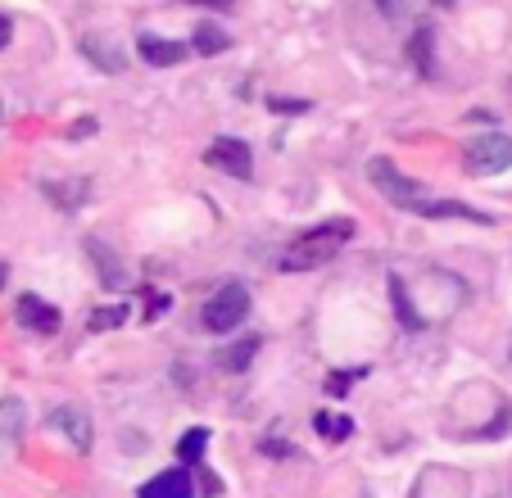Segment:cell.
Returning a JSON list of instances; mask_svg holds the SVG:
<instances>
[{"instance_id":"cell-4","label":"cell","mask_w":512,"mask_h":498,"mask_svg":"<svg viewBox=\"0 0 512 498\" xmlns=\"http://www.w3.org/2000/svg\"><path fill=\"white\" fill-rule=\"evenodd\" d=\"M467 163H472V173H481V177L512 168V136H503V132L472 136V145H467Z\"/></svg>"},{"instance_id":"cell-21","label":"cell","mask_w":512,"mask_h":498,"mask_svg":"<svg viewBox=\"0 0 512 498\" xmlns=\"http://www.w3.org/2000/svg\"><path fill=\"white\" fill-rule=\"evenodd\" d=\"M91 259H96L100 263V272H105V277H100V281H105V286H118V281H123V272H118V263L114 259H105V254H100V245H96V240H91Z\"/></svg>"},{"instance_id":"cell-9","label":"cell","mask_w":512,"mask_h":498,"mask_svg":"<svg viewBox=\"0 0 512 498\" xmlns=\"http://www.w3.org/2000/svg\"><path fill=\"white\" fill-rule=\"evenodd\" d=\"M141 498H195V485L182 467H173V471H159L150 485H141Z\"/></svg>"},{"instance_id":"cell-11","label":"cell","mask_w":512,"mask_h":498,"mask_svg":"<svg viewBox=\"0 0 512 498\" xmlns=\"http://www.w3.org/2000/svg\"><path fill=\"white\" fill-rule=\"evenodd\" d=\"M254 354H259V336H241L218 354V367H223V372H245V367L254 363Z\"/></svg>"},{"instance_id":"cell-17","label":"cell","mask_w":512,"mask_h":498,"mask_svg":"<svg viewBox=\"0 0 512 498\" xmlns=\"http://www.w3.org/2000/svg\"><path fill=\"white\" fill-rule=\"evenodd\" d=\"M204 444H209V431H186L182 440H177V458H182V467H191V462L204 458Z\"/></svg>"},{"instance_id":"cell-16","label":"cell","mask_w":512,"mask_h":498,"mask_svg":"<svg viewBox=\"0 0 512 498\" xmlns=\"http://www.w3.org/2000/svg\"><path fill=\"white\" fill-rule=\"evenodd\" d=\"M82 50L96 59V68H105V73H123V55H118V46H100L96 37H87L82 41Z\"/></svg>"},{"instance_id":"cell-12","label":"cell","mask_w":512,"mask_h":498,"mask_svg":"<svg viewBox=\"0 0 512 498\" xmlns=\"http://www.w3.org/2000/svg\"><path fill=\"white\" fill-rule=\"evenodd\" d=\"M390 299H395V313H399V322H404L408 331H422V326H426V317L413 308V299H408V286H404V281H399V277H390Z\"/></svg>"},{"instance_id":"cell-19","label":"cell","mask_w":512,"mask_h":498,"mask_svg":"<svg viewBox=\"0 0 512 498\" xmlns=\"http://www.w3.org/2000/svg\"><path fill=\"white\" fill-rule=\"evenodd\" d=\"M123 317H127V308H123V304H114V308H96V313H91V331H114V326H123Z\"/></svg>"},{"instance_id":"cell-26","label":"cell","mask_w":512,"mask_h":498,"mask_svg":"<svg viewBox=\"0 0 512 498\" xmlns=\"http://www.w3.org/2000/svg\"><path fill=\"white\" fill-rule=\"evenodd\" d=\"M272 109H281V114H286V109H309V105H304V100H272Z\"/></svg>"},{"instance_id":"cell-29","label":"cell","mask_w":512,"mask_h":498,"mask_svg":"<svg viewBox=\"0 0 512 498\" xmlns=\"http://www.w3.org/2000/svg\"><path fill=\"white\" fill-rule=\"evenodd\" d=\"M5 277H10V272H5V263H0V286H5Z\"/></svg>"},{"instance_id":"cell-23","label":"cell","mask_w":512,"mask_h":498,"mask_svg":"<svg viewBox=\"0 0 512 498\" xmlns=\"http://www.w3.org/2000/svg\"><path fill=\"white\" fill-rule=\"evenodd\" d=\"M200 489L204 494H223V480L213 476V471H200Z\"/></svg>"},{"instance_id":"cell-25","label":"cell","mask_w":512,"mask_h":498,"mask_svg":"<svg viewBox=\"0 0 512 498\" xmlns=\"http://www.w3.org/2000/svg\"><path fill=\"white\" fill-rule=\"evenodd\" d=\"M91 132H96V118H82V123L68 127V136H78V141H82V136H91Z\"/></svg>"},{"instance_id":"cell-10","label":"cell","mask_w":512,"mask_h":498,"mask_svg":"<svg viewBox=\"0 0 512 498\" xmlns=\"http://www.w3.org/2000/svg\"><path fill=\"white\" fill-rule=\"evenodd\" d=\"M50 422H55V431H64L68 440L78 444L82 453L91 449V426H87V417H82V412H73V408H55V417H50Z\"/></svg>"},{"instance_id":"cell-15","label":"cell","mask_w":512,"mask_h":498,"mask_svg":"<svg viewBox=\"0 0 512 498\" xmlns=\"http://www.w3.org/2000/svg\"><path fill=\"white\" fill-rule=\"evenodd\" d=\"M313 431H318L322 440H349L354 426H349V417H340V412H318V417H313Z\"/></svg>"},{"instance_id":"cell-2","label":"cell","mask_w":512,"mask_h":498,"mask_svg":"<svg viewBox=\"0 0 512 498\" xmlns=\"http://www.w3.org/2000/svg\"><path fill=\"white\" fill-rule=\"evenodd\" d=\"M349 236H354V222H349V218L322 222V227L304 231L300 240H290V249L281 254V268H286V272H313V268H322V263L336 259L340 249L349 245Z\"/></svg>"},{"instance_id":"cell-28","label":"cell","mask_w":512,"mask_h":498,"mask_svg":"<svg viewBox=\"0 0 512 498\" xmlns=\"http://www.w3.org/2000/svg\"><path fill=\"white\" fill-rule=\"evenodd\" d=\"M435 5H440V10H454V0H435Z\"/></svg>"},{"instance_id":"cell-5","label":"cell","mask_w":512,"mask_h":498,"mask_svg":"<svg viewBox=\"0 0 512 498\" xmlns=\"http://www.w3.org/2000/svg\"><path fill=\"white\" fill-rule=\"evenodd\" d=\"M204 163L209 168H223V173H232V177H250V145L245 141H236V136H218V141L204 150Z\"/></svg>"},{"instance_id":"cell-24","label":"cell","mask_w":512,"mask_h":498,"mask_svg":"<svg viewBox=\"0 0 512 498\" xmlns=\"http://www.w3.org/2000/svg\"><path fill=\"white\" fill-rule=\"evenodd\" d=\"M263 453H268V458H290V449H286V444H281V440H272V435H268V440H263Z\"/></svg>"},{"instance_id":"cell-20","label":"cell","mask_w":512,"mask_h":498,"mask_svg":"<svg viewBox=\"0 0 512 498\" xmlns=\"http://www.w3.org/2000/svg\"><path fill=\"white\" fill-rule=\"evenodd\" d=\"M363 376H368V367H349V372H331V376H327V390H331V394H349V385L363 381Z\"/></svg>"},{"instance_id":"cell-14","label":"cell","mask_w":512,"mask_h":498,"mask_svg":"<svg viewBox=\"0 0 512 498\" xmlns=\"http://www.w3.org/2000/svg\"><path fill=\"white\" fill-rule=\"evenodd\" d=\"M41 191H46L50 200L59 204V209H78V204L87 200L91 186L87 182H41Z\"/></svg>"},{"instance_id":"cell-27","label":"cell","mask_w":512,"mask_h":498,"mask_svg":"<svg viewBox=\"0 0 512 498\" xmlns=\"http://www.w3.org/2000/svg\"><path fill=\"white\" fill-rule=\"evenodd\" d=\"M10 37H14V23L0 19V46H10Z\"/></svg>"},{"instance_id":"cell-3","label":"cell","mask_w":512,"mask_h":498,"mask_svg":"<svg viewBox=\"0 0 512 498\" xmlns=\"http://www.w3.org/2000/svg\"><path fill=\"white\" fill-rule=\"evenodd\" d=\"M245 313H250V290L232 281V286H223L218 295L204 299L200 326H204V331H218V336H223V331H236V326L245 322Z\"/></svg>"},{"instance_id":"cell-7","label":"cell","mask_w":512,"mask_h":498,"mask_svg":"<svg viewBox=\"0 0 512 498\" xmlns=\"http://www.w3.org/2000/svg\"><path fill=\"white\" fill-rule=\"evenodd\" d=\"M23 431H28V408H23V399L5 394L0 399V449H14L23 440Z\"/></svg>"},{"instance_id":"cell-13","label":"cell","mask_w":512,"mask_h":498,"mask_svg":"<svg viewBox=\"0 0 512 498\" xmlns=\"http://www.w3.org/2000/svg\"><path fill=\"white\" fill-rule=\"evenodd\" d=\"M408 59H413V68L422 77H435V59H431V28H417L413 32V41H408Z\"/></svg>"},{"instance_id":"cell-18","label":"cell","mask_w":512,"mask_h":498,"mask_svg":"<svg viewBox=\"0 0 512 498\" xmlns=\"http://www.w3.org/2000/svg\"><path fill=\"white\" fill-rule=\"evenodd\" d=\"M195 50H200V55H218V50H227V32L213 28V23H200V32H195Z\"/></svg>"},{"instance_id":"cell-1","label":"cell","mask_w":512,"mask_h":498,"mask_svg":"<svg viewBox=\"0 0 512 498\" xmlns=\"http://www.w3.org/2000/svg\"><path fill=\"white\" fill-rule=\"evenodd\" d=\"M368 177L377 182V191L386 195L395 209L404 213H417V218H467V222H490L481 209H472V204H458V200H431V195L422 191V186L413 182V177H404L390 159H372L368 163Z\"/></svg>"},{"instance_id":"cell-8","label":"cell","mask_w":512,"mask_h":498,"mask_svg":"<svg viewBox=\"0 0 512 498\" xmlns=\"http://www.w3.org/2000/svg\"><path fill=\"white\" fill-rule=\"evenodd\" d=\"M136 55H141L145 64H155V68H173V64L186 59V46L182 41H164V37H150V32H145V37L136 41Z\"/></svg>"},{"instance_id":"cell-6","label":"cell","mask_w":512,"mask_h":498,"mask_svg":"<svg viewBox=\"0 0 512 498\" xmlns=\"http://www.w3.org/2000/svg\"><path fill=\"white\" fill-rule=\"evenodd\" d=\"M19 322L28 326V331H37V336H55V331H59L55 304H46V299H37V295H23L19 299Z\"/></svg>"},{"instance_id":"cell-22","label":"cell","mask_w":512,"mask_h":498,"mask_svg":"<svg viewBox=\"0 0 512 498\" xmlns=\"http://www.w3.org/2000/svg\"><path fill=\"white\" fill-rule=\"evenodd\" d=\"M503 431H512V408H499V417H494V426L490 431H481L485 440H490V435H503Z\"/></svg>"}]
</instances>
